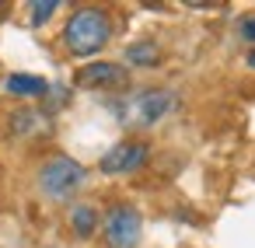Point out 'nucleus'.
Returning a JSON list of instances; mask_svg holds the SVG:
<instances>
[{
	"label": "nucleus",
	"mask_w": 255,
	"mask_h": 248,
	"mask_svg": "<svg viewBox=\"0 0 255 248\" xmlns=\"http://www.w3.org/2000/svg\"><path fill=\"white\" fill-rule=\"evenodd\" d=\"M126 63H133V67H157L161 63V46L154 39H140V42H133L126 49Z\"/></svg>",
	"instance_id": "10"
},
{
	"label": "nucleus",
	"mask_w": 255,
	"mask_h": 248,
	"mask_svg": "<svg viewBox=\"0 0 255 248\" xmlns=\"http://www.w3.org/2000/svg\"><path fill=\"white\" fill-rule=\"evenodd\" d=\"M0 14H4V4H0Z\"/></svg>",
	"instance_id": "14"
},
{
	"label": "nucleus",
	"mask_w": 255,
	"mask_h": 248,
	"mask_svg": "<svg viewBox=\"0 0 255 248\" xmlns=\"http://www.w3.org/2000/svg\"><path fill=\"white\" fill-rule=\"evenodd\" d=\"M60 11L56 0H35V4H28V18H32V28H42L53 14Z\"/></svg>",
	"instance_id": "11"
},
{
	"label": "nucleus",
	"mask_w": 255,
	"mask_h": 248,
	"mask_svg": "<svg viewBox=\"0 0 255 248\" xmlns=\"http://www.w3.org/2000/svg\"><path fill=\"white\" fill-rule=\"evenodd\" d=\"M112 39V18L105 7L84 4L74 7V14L63 25V46L70 56H95L98 49H105Z\"/></svg>",
	"instance_id": "1"
},
{
	"label": "nucleus",
	"mask_w": 255,
	"mask_h": 248,
	"mask_svg": "<svg viewBox=\"0 0 255 248\" xmlns=\"http://www.w3.org/2000/svg\"><path fill=\"white\" fill-rule=\"evenodd\" d=\"M175 105H178V95H171V91H164V88H154V91H143V95L133 98L129 119H133L136 126H154V123H161Z\"/></svg>",
	"instance_id": "6"
},
{
	"label": "nucleus",
	"mask_w": 255,
	"mask_h": 248,
	"mask_svg": "<svg viewBox=\"0 0 255 248\" xmlns=\"http://www.w3.org/2000/svg\"><path fill=\"white\" fill-rule=\"evenodd\" d=\"M129 81L126 67L123 63H109V60H95L88 67H81L74 74V84L77 88H88V91H109V88H123Z\"/></svg>",
	"instance_id": "5"
},
{
	"label": "nucleus",
	"mask_w": 255,
	"mask_h": 248,
	"mask_svg": "<svg viewBox=\"0 0 255 248\" xmlns=\"http://www.w3.org/2000/svg\"><path fill=\"white\" fill-rule=\"evenodd\" d=\"M4 88H7L11 95H18V98H46L53 84H49L46 77H39V74H11V77L4 81Z\"/></svg>",
	"instance_id": "8"
},
{
	"label": "nucleus",
	"mask_w": 255,
	"mask_h": 248,
	"mask_svg": "<svg viewBox=\"0 0 255 248\" xmlns=\"http://www.w3.org/2000/svg\"><path fill=\"white\" fill-rule=\"evenodd\" d=\"M241 39H248V42H255V18H248V21H241Z\"/></svg>",
	"instance_id": "12"
},
{
	"label": "nucleus",
	"mask_w": 255,
	"mask_h": 248,
	"mask_svg": "<svg viewBox=\"0 0 255 248\" xmlns=\"http://www.w3.org/2000/svg\"><path fill=\"white\" fill-rule=\"evenodd\" d=\"M98 224H102V217H98L95 206L81 203V206L70 210V231H74L77 238H91V234H98Z\"/></svg>",
	"instance_id": "9"
},
{
	"label": "nucleus",
	"mask_w": 255,
	"mask_h": 248,
	"mask_svg": "<svg viewBox=\"0 0 255 248\" xmlns=\"http://www.w3.org/2000/svg\"><path fill=\"white\" fill-rule=\"evenodd\" d=\"M147 157H150V147L143 140H119L112 150L102 154L98 171L102 175H133L147 164Z\"/></svg>",
	"instance_id": "4"
},
{
	"label": "nucleus",
	"mask_w": 255,
	"mask_h": 248,
	"mask_svg": "<svg viewBox=\"0 0 255 248\" xmlns=\"http://www.w3.org/2000/svg\"><path fill=\"white\" fill-rule=\"evenodd\" d=\"M53 129V119L46 109H18L11 116V136L18 140H35V136H46Z\"/></svg>",
	"instance_id": "7"
},
{
	"label": "nucleus",
	"mask_w": 255,
	"mask_h": 248,
	"mask_svg": "<svg viewBox=\"0 0 255 248\" xmlns=\"http://www.w3.org/2000/svg\"><path fill=\"white\" fill-rule=\"evenodd\" d=\"M245 63H248V67H252V70H255V49H252V53H248V56H245Z\"/></svg>",
	"instance_id": "13"
},
{
	"label": "nucleus",
	"mask_w": 255,
	"mask_h": 248,
	"mask_svg": "<svg viewBox=\"0 0 255 248\" xmlns=\"http://www.w3.org/2000/svg\"><path fill=\"white\" fill-rule=\"evenodd\" d=\"M84 182H88V168L67 154H56L39 168V189L46 199H70Z\"/></svg>",
	"instance_id": "2"
},
{
	"label": "nucleus",
	"mask_w": 255,
	"mask_h": 248,
	"mask_svg": "<svg viewBox=\"0 0 255 248\" xmlns=\"http://www.w3.org/2000/svg\"><path fill=\"white\" fill-rule=\"evenodd\" d=\"M102 234L109 248H136L143 234V217L129 203H112L102 217Z\"/></svg>",
	"instance_id": "3"
}]
</instances>
